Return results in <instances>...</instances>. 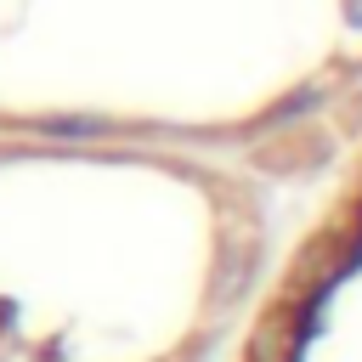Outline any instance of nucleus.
Returning <instances> with one entry per match:
<instances>
[{
	"label": "nucleus",
	"instance_id": "nucleus-1",
	"mask_svg": "<svg viewBox=\"0 0 362 362\" xmlns=\"http://www.w3.org/2000/svg\"><path fill=\"white\" fill-rule=\"evenodd\" d=\"M351 23H362V0H351Z\"/></svg>",
	"mask_w": 362,
	"mask_h": 362
}]
</instances>
